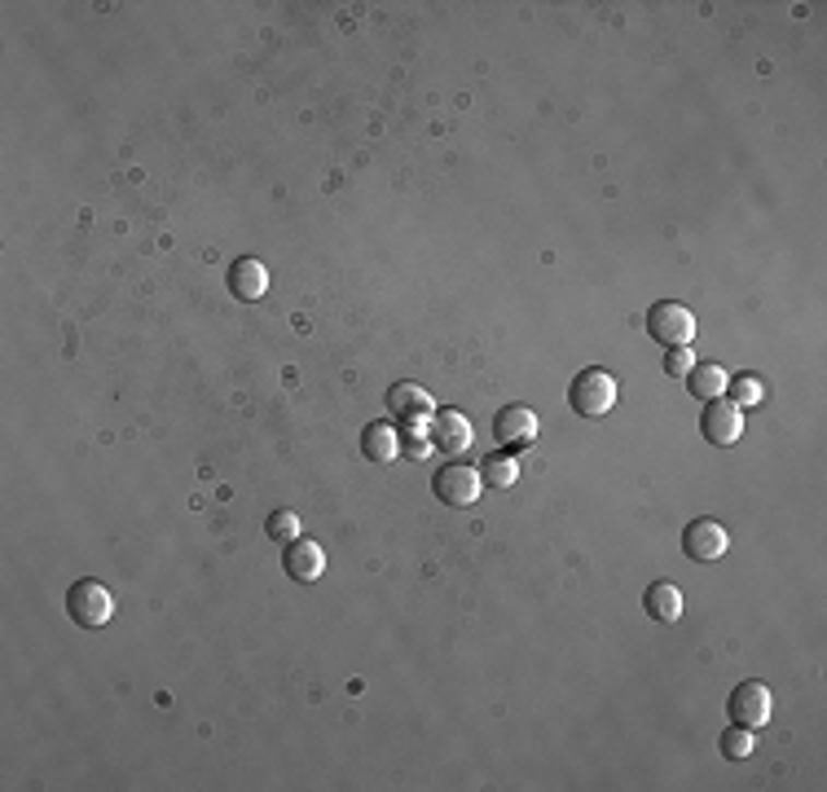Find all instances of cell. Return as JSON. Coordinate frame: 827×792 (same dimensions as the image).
Listing matches in <instances>:
<instances>
[{
  "label": "cell",
  "mask_w": 827,
  "mask_h": 792,
  "mask_svg": "<svg viewBox=\"0 0 827 792\" xmlns=\"http://www.w3.org/2000/svg\"><path fill=\"white\" fill-rule=\"evenodd\" d=\"M484 489V475L480 466H466V462H445L436 475H432V494L445 503V507H471Z\"/></svg>",
  "instance_id": "4"
},
{
  "label": "cell",
  "mask_w": 827,
  "mask_h": 792,
  "mask_svg": "<svg viewBox=\"0 0 827 792\" xmlns=\"http://www.w3.org/2000/svg\"><path fill=\"white\" fill-rule=\"evenodd\" d=\"M480 475H484L488 489H511V485L520 481V462H516L511 453H488V458L480 462Z\"/></svg>",
  "instance_id": "16"
},
{
  "label": "cell",
  "mask_w": 827,
  "mask_h": 792,
  "mask_svg": "<svg viewBox=\"0 0 827 792\" xmlns=\"http://www.w3.org/2000/svg\"><path fill=\"white\" fill-rule=\"evenodd\" d=\"M264 533H269L273 542H291V537H299V520H295V511H273V516L264 520Z\"/></svg>",
  "instance_id": "18"
},
{
  "label": "cell",
  "mask_w": 827,
  "mask_h": 792,
  "mask_svg": "<svg viewBox=\"0 0 827 792\" xmlns=\"http://www.w3.org/2000/svg\"><path fill=\"white\" fill-rule=\"evenodd\" d=\"M726 392H731V401L744 410V405H757L761 401V383L753 379V375H740V379H731L726 383Z\"/></svg>",
  "instance_id": "19"
},
{
  "label": "cell",
  "mask_w": 827,
  "mask_h": 792,
  "mask_svg": "<svg viewBox=\"0 0 827 792\" xmlns=\"http://www.w3.org/2000/svg\"><path fill=\"white\" fill-rule=\"evenodd\" d=\"M432 440H436L445 453H462V449L471 445V423H466L458 410L432 414Z\"/></svg>",
  "instance_id": "13"
},
{
  "label": "cell",
  "mask_w": 827,
  "mask_h": 792,
  "mask_svg": "<svg viewBox=\"0 0 827 792\" xmlns=\"http://www.w3.org/2000/svg\"><path fill=\"white\" fill-rule=\"evenodd\" d=\"M726 546H731V533H726L718 520H692L687 533H683V551H687V559H696V564L722 559Z\"/></svg>",
  "instance_id": "7"
},
{
  "label": "cell",
  "mask_w": 827,
  "mask_h": 792,
  "mask_svg": "<svg viewBox=\"0 0 827 792\" xmlns=\"http://www.w3.org/2000/svg\"><path fill=\"white\" fill-rule=\"evenodd\" d=\"M568 401H572V410H577L581 418H603V414L616 405V379H612L607 370H599V366H586V370L572 379Z\"/></svg>",
  "instance_id": "3"
},
{
  "label": "cell",
  "mask_w": 827,
  "mask_h": 792,
  "mask_svg": "<svg viewBox=\"0 0 827 792\" xmlns=\"http://www.w3.org/2000/svg\"><path fill=\"white\" fill-rule=\"evenodd\" d=\"M388 405H392V414L405 418L414 432H427V418L436 414V410H432V397H427L418 383H397V388L388 392Z\"/></svg>",
  "instance_id": "10"
},
{
  "label": "cell",
  "mask_w": 827,
  "mask_h": 792,
  "mask_svg": "<svg viewBox=\"0 0 827 792\" xmlns=\"http://www.w3.org/2000/svg\"><path fill=\"white\" fill-rule=\"evenodd\" d=\"M726 383H731V375H726L722 366H713V362H705V366H696V370L687 375V388H692L696 401H718V397H726Z\"/></svg>",
  "instance_id": "15"
},
{
  "label": "cell",
  "mask_w": 827,
  "mask_h": 792,
  "mask_svg": "<svg viewBox=\"0 0 827 792\" xmlns=\"http://www.w3.org/2000/svg\"><path fill=\"white\" fill-rule=\"evenodd\" d=\"M362 453H366L375 466H388V462H397L401 440H397V432H392L388 423H370V427L362 432Z\"/></svg>",
  "instance_id": "14"
},
{
  "label": "cell",
  "mask_w": 827,
  "mask_h": 792,
  "mask_svg": "<svg viewBox=\"0 0 827 792\" xmlns=\"http://www.w3.org/2000/svg\"><path fill=\"white\" fill-rule=\"evenodd\" d=\"M700 432H705V440L709 445H735L740 436H744V414H740V405L735 401H726V397H718V401H705V414H700Z\"/></svg>",
  "instance_id": "6"
},
{
  "label": "cell",
  "mask_w": 827,
  "mask_h": 792,
  "mask_svg": "<svg viewBox=\"0 0 827 792\" xmlns=\"http://www.w3.org/2000/svg\"><path fill=\"white\" fill-rule=\"evenodd\" d=\"M770 709H775V700H770V687L766 683H757V678H748V683H740L735 691H731V700H726V713H731V722H740V726H766L770 722Z\"/></svg>",
  "instance_id": "5"
},
{
  "label": "cell",
  "mask_w": 827,
  "mask_h": 792,
  "mask_svg": "<svg viewBox=\"0 0 827 792\" xmlns=\"http://www.w3.org/2000/svg\"><path fill=\"white\" fill-rule=\"evenodd\" d=\"M718 748H722V757H731V761H744V757H748V753H753L757 744H753V731L735 722V726H726V731H722Z\"/></svg>",
  "instance_id": "17"
},
{
  "label": "cell",
  "mask_w": 827,
  "mask_h": 792,
  "mask_svg": "<svg viewBox=\"0 0 827 792\" xmlns=\"http://www.w3.org/2000/svg\"><path fill=\"white\" fill-rule=\"evenodd\" d=\"M647 335L665 348H687L696 340V312L678 299H660L647 312Z\"/></svg>",
  "instance_id": "1"
},
{
  "label": "cell",
  "mask_w": 827,
  "mask_h": 792,
  "mask_svg": "<svg viewBox=\"0 0 827 792\" xmlns=\"http://www.w3.org/2000/svg\"><path fill=\"white\" fill-rule=\"evenodd\" d=\"M642 607H647L651 620L674 625V620L683 616V590H678L674 581H651L647 594H642Z\"/></svg>",
  "instance_id": "12"
},
{
  "label": "cell",
  "mask_w": 827,
  "mask_h": 792,
  "mask_svg": "<svg viewBox=\"0 0 827 792\" xmlns=\"http://www.w3.org/2000/svg\"><path fill=\"white\" fill-rule=\"evenodd\" d=\"M493 436H498L507 449H524L537 440V414L529 405H503L498 418H493Z\"/></svg>",
  "instance_id": "8"
},
{
  "label": "cell",
  "mask_w": 827,
  "mask_h": 792,
  "mask_svg": "<svg viewBox=\"0 0 827 792\" xmlns=\"http://www.w3.org/2000/svg\"><path fill=\"white\" fill-rule=\"evenodd\" d=\"M229 291L238 295V299H260L264 291H269V269L256 260V256H243V260H234L229 264Z\"/></svg>",
  "instance_id": "11"
},
{
  "label": "cell",
  "mask_w": 827,
  "mask_h": 792,
  "mask_svg": "<svg viewBox=\"0 0 827 792\" xmlns=\"http://www.w3.org/2000/svg\"><path fill=\"white\" fill-rule=\"evenodd\" d=\"M282 568L291 581H317L326 572V551L312 542V537H291L286 542V555H282Z\"/></svg>",
  "instance_id": "9"
},
{
  "label": "cell",
  "mask_w": 827,
  "mask_h": 792,
  "mask_svg": "<svg viewBox=\"0 0 827 792\" xmlns=\"http://www.w3.org/2000/svg\"><path fill=\"white\" fill-rule=\"evenodd\" d=\"M67 616H71L80 629H102V625H110V616H115V599H110V590H106L97 577H80V581L67 590Z\"/></svg>",
  "instance_id": "2"
},
{
  "label": "cell",
  "mask_w": 827,
  "mask_h": 792,
  "mask_svg": "<svg viewBox=\"0 0 827 792\" xmlns=\"http://www.w3.org/2000/svg\"><path fill=\"white\" fill-rule=\"evenodd\" d=\"M665 370H670L674 379H687V375L696 370V357H692V348H670V362H665Z\"/></svg>",
  "instance_id": "20"
}]
</instances>
